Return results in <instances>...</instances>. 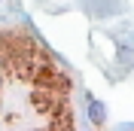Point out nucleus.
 Listing matches in <instances>:
<instances>
[{
  "instance_id": "f03ea898",
  "label": "nucleus",
  "mask_w": 134,
  "mask_h": 131,
  "mask_svg": "<svg viewBox=\"0 0 134 131\" xmlns=\"http://www.w3.org/2000/svg\"><path fill=\"white\" fill-rule=\"evenodd\" d=\"M88 119H92L94 125L104 122V104H100V101H94V98H88Z\"/></svg>"
},
{
  "instance_id": "f257e3e1",
  "label": "nucleus",
  "mask_w": 134,
  "mask_h": 131,
  "mask_svg": "<svg viewBox=\"0 0 134 131\" xmlns=\"http://www.w3.org/2000/svg\"><path fill=\"white\" fill-rule=\"evenodd\" d=\"M70 79L18 31H0V128H73Z\"/></svg>"
}]
</instances>
